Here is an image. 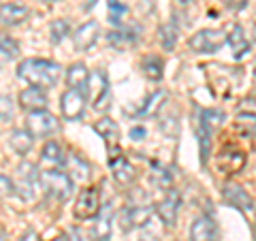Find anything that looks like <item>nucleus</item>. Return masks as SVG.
Wrapping results in <instances>:
<instances>
[{"instance_id": "23", "label": "nucleus", "mask_w": 256, "mask_h": 241, "mask_svg": "<svg viewBox=\"0 0 256 241\" xmlns=\"http://www.w3.org/2000/svg\"><path fill=\"white\" fill-rule=\"evenodd\" d=\"M212 134L214 130L207 126L203 120H198V126H196V141H198V154H201V164L205 166L207 160H210L212 154Z\"/></svg>"}, {"instance_id": "40", "label": "nucleus", "mask_w": 256, "mask_h": 241, "mask_svg": "<svg viewBox=\"0 0 256 241\" xmlns=\"http://www.w3.org/2000/svg\"><path fill=\"white\" fill-rule=\"evenodd\" d=\"M52 241H70V239H68L66 235H58V237H54Z\"/></svg>"}, {"instance_id": "30", "label": "nucleus", "mask_w": 256, "mask_h": 241, "mask_svg": "<svg viewBox=\"0 0 256 241\" xmlns=\"http://www.w3.org/2000/svg\"><path fill=\"white\" fill-rule=\"evenodd\" d=\"M109 22L114 24V26H122V20H124V15L128 13V6L122 4L120 0H109Z\"/></svg>"}, {"instance_id": "32", "label": "nucleus", "mask_w": 256, "mask_h": 241, "mask_svg": "<svg viewBox=\"0 0 256 241\" xmlns=\"http://www.w3.org/2000/svg\"><path fill=\"white\" fill-rule=\"evenodd\" d=\"M198 120H203V122L210 126L212 130H216V128H220V126H222V122H224V114H222L220 109H205Z\"/></svg>"}, {"instance_id": "21", "label": "nucleus", "mask_w": 256, "mask_h": 241, "mask_svg": "<svg viewBox=\"0 0 256 241\" xmlns=\"http://www.w3.org/2000/svg\"><path fill=\"white\" fill-rule=\"evenodd\" d=\"M41 162L47 164L50 168H60L66 164V156H64L60 143H56V141L45 143V148L41 152Z\"/></svg>"}, {"instance_id": "13", "label": "nucleus", "mask_w": 256, "mask_h": 241, "mask_svg": "<svg viewBox=\"0 0 256 241\" xmlns=\"http://www.w3.org/2000/svg\"><path fill=\"white\" fill-rule=\"evenodd\" d=\"M30 15V9L26 4L22 2H6L0 6V24L2 26H20V24H24L28 20Z\"/></svg>"}, {"instance_id": "14", "label": "nucleus", "mask_w": 256, "mask_h": 241, "mask_svg": "<svg viewBox=\"0 0 256 241\" xmlns=\"http://www.w3.org/2000/svg\"><path fill=\"white\" fill-rule=\"evenodd\" d=\"M98 34H100V28L96 22H86L84 26H79L73 34V43H75V50L79 52H88L90 47L98 41Z\"/></svg>"}, {"instance_id": "31", "label": "nucleus", "mask_w": 256, "mask_h": 241, "mask_svg": "<svg viewBox=\"0 0 256 241\" xmlns=\"http://www.w3.org/2000/svg\"><path fill=\"white\" fill-rule=\"evenodd\" d=\"M68 22L66 20H56L54 24H52V28H50V34H52V43H62L64 38H66V34H68Z\"/></svg>"}, {"instance_id": "29", "label": "nucleus", "mask_w": 256, "mask_h": 241, "mask_svg": "<svg viewBox=\"0 0 256 241\" xmlns=\"http://www.w3.org/2000/svg\"><path fill=\"white\" fill-rule=\"evenodd\" d=\"M237 128L242 130L246 136H256V116L254 114H239L237 120H235Z\"/></svg>"}, {"instance_id": "41", "label": "nucleus", "mask_w": 256, "mask_h": 241, "mask_svg": "<svg viewBox=\"0 0 256 241\" xmlns=\"http://www.w3.org/2000/svg\"><path fill=\"white\" fill-rule=\"evenodd\" d=\"M92 4H96V0H88V4H86V9H90Z\"/></svg>"}, {"instance_id": "7", "label": "nucleus", "mask_w": 256, "mask_h": 241, "mask_svg": "<svg viewBox=\"0 0 256 241\" xmlns=\"http://www.w3.org/2000/svg\"><path fill=\"white\" fill-rule=\"evenodd\" d=\"M60 111H62V118L68 120V122L82 120L86 111V92L68 88L60 98Z\"/></svg>"}, {"instance_id": "2", "label": "nucleus", "mask_w": 256, "mask_h": 241, "mask_svg": "<svg viewBox=\"0 0 256 241\" xmlns=\"http://www.w3.org/2000/svg\"><path fill=\"white\" fill-rule=\"evenodd\" d=\"M38 184L45 190V194H50L56 200H68L75 190L73 180L60 168H45L43 173H38Z\"/></svg>"}, {"instance_id": "17", "label": "nucleus", "mask_w": 256, "mask_h": 241, "mask_svg": "<svg viewBox=\"0 0 256 241\" xmlns=\"http://www.w3.org/2000/svg\"><path fill=\"white\" fill-rule=\"evenodd\" d=\"M94 132L98 136H102V141L109 146V150L120 148L118 146V143H120V126L116 124V120H111V118L98 120V122L94 124Z\"/></svg>"}, {"instance_id": "19", "label": "nucleus", "mask_w": 256, "mask_h": 241, "mask_svg": "<svg viewBox=\"0 0 256 241\" xmlns=\"http://www.w3.org/2000/svg\"><path fill=\"white\" fill-rule=\"evenodd\" d=\"M226 43L230 45V52H233V58L235 60H242L244 56L250 52V43H248V36L244 28L239 26V24H235L233 28H230V32L226 34Z\"/></svg>"}, {"instance_id": "37", "label": "nucleus", "mask_w": 256, "mask_h": 241, "mask_svg": "<svg viewBox=\"0 0 256 241\" xmlns=\"http://www.w3.org/2000/svg\"><path fill=\"white\" fill-rule=\"evenodd\" d=\"M146 128H141V126H137V128H132V130H130V136H132V139L134 141H141V139H146Z\"/></svg>"}, {"instance_id": "45", "label": "nucleus", "mask_w": 256, "mask_h": 241, "mask_svg": "<svg viewBox=\"0 0 256 241\" xmlns=\"http://www.w3.org/2000/svg\"><path fill=\"white\" fill-rule=\"evenodd\" d=\"M254 73H256V70H254Z\"/></svg>"}, {"instance_id": "8", "label": "nucleus", "mask_w": 256, "mask_h": 241, "mask_svg": "<svg viewBox=\"0 0 256 241\" xmlns=\"http://www.w3.org/2000/svg\"><path fill=\"white\" fill-rule=\"evenodd\" d=\"M100 210V194H98V188H84L79 192V198H77V205H75V218L77 220H92L96 214Z\"/></svg>"}, {"instance_id": "12", "label": "nucleus", "mask_w": 256, "mask_h": 241, "mask_svg": "<svg viewBox=\"0 0 256 241\" xmlns=\"http://www.w3.org/2000/svg\"><path fill=\"white\" fill-rule=\"evenodd\" d=\"M94 224L90 235L94 241H109L111 239V220H114V207L111 203H107L105 207H100L98 214L94 216Z\"/></svg>"}, {"instance_id": "26", "label": "nucleus", "mask_w": 256, "mask_h": 241, "mask_svg": "<svg viewBox=\"0 0 256 241\" xmlns=\"http://www.w3.org/2000/svg\"><path fill=\"white\" fill-rule=\"evenodd\" d=\"M141 70L148 79H152V82H160L164 75V64L158 56H148V58L141 62Z\"/></svg>"}, {"instance_id": "18", "label": "nucleus", "mask_w": 256, "mask_h": 241, "mask_svg": "<svg viewBox=\"0 0 256 241\" xmlns=\"http://www.w3.org/2000/svg\"><path fill=\"white\" fill-rule=\"evenodd\" d=\"M216 237V222L207 216L194 218L190 226V241H214Z\"/></svg>"}, {"instance_id": "35", "label": "nucleus", "mask_w": 256, "mask_h": 241, "mask_svg": "<svg viewBox=\"0 0 256 241\" xmlns=\"http://www.w3.org/2000/svg\"><path fill=\"white\" fill-rule=\"evenodd\" d=\"M15 188H13V180H9L6 175H0V196H9L13 194Z\"/></svg>"}, {"instance_id": "22", "label": "nucleus", "mask_w": 256, "mask_h": 241, "mask_svg": "<svg viewBox=\"0 0 256 241\" xmlns=\"http://www.w3.org/2000/svg\"><path fill=\"white\" fill-rule=\"evenodd\" d=\"M32 143H34V136H32L26 128H15V130L9 134V146L13 148L15 154L26 156L32 150Z\"/></svg>"}, {"instance_id": "5", "label": "nucleus", "mask_w": 256, "mask_h": 241, "mask_svg": "<svg viewBox=\"0 0 256 241\" xmlns=\"http://www.w3.org/2000/svg\"><path fill=\"white\" fill-rule=\"evenodd\" d=\"M24 128L36 139V136H50L54 132H58L60 124H58V120L45 109V111H30Z\"/></svg>"}, {"instance_id": "27", "label": "nucleus", "mask_w": 256, "mask_h": 241, "mask_svg": "<svg viewBox=\"0 0 256 241\" xmlns=\"http://www.w3.org/2000/svg\"><path fill=\"white\" fill-rule=\"evenodd\" d=\"M111 100H114V96H111V88H109V84H107L105 73H102L98 92H96V96H94V109H96V111H107V109L111 107Z\"/></svg>"}, {"instance_id": "34", "label": "nucleus", "mask_w": 256, "mask_h": 241, "mask_svg": "<svg viewBox=\"0 0 256 241\" xmlns=\"http://www.w3.org/2000/svg\"><path fill=\"white\" fill-rule=\"evenodd\" d=\"M152 168H154V171H152V178H154V182L158 184V186H166V184H169V173L164 171V168H160L156 162H152Z\"/></svg>"}, {"instance_id": "6", "label": "nucleus", "mask_w": 256, "mask_h": 241, "mask_svg": "<svg viewBox=\"0 0 256 241\" xmlns=\"http://www.w3.org/2000/svg\"><path fill=\"white\" fill-rule=\"evenodd\" d=\"M152 212L154 207L150 205H132V207H124L118 216V222H120V228L124 232H130L139 226H146L152 218Z\"/></svg>"}, {"instance_id": "38", "label": "nucleus", "mask_w": 256, "mask_h": 241, "mask_svg": "<svg viewBox=\"0 0 256 241\" xmlns=\"http://www.w3.org/2000/svg\"><path fill=\"white\" fill-rule=\"evenodd\" d=\"M173 2L178 4V6H182V9H184V6H190L192 2H194V0H173Z\"/></svg>"}, {"instance_id": "16", "label": "nucleus", "mask_w": 256, "mask_h": 241, "mask_svg": "<svg viewBox=\"0 0 256 241\" xmlns=\"http://www.w3.org/2000/svg\"><path fill=\"white\" fill-rule=\"evenodd\" d=\"M139 32H141L139 26H130V28L118 26L116 30H111L109 34H107V41H109V45H114L116 50H124V47L132 45V43H137Z\"/></svg>"}, {"instance_id": "42", "label": "nucleus", "mask_w": 256, "mask_h": 241, "mask_svg": "<svg viewBox=\"0 0 256 241\" xmlns=\"http://www.w3.org/2000/svg\"><path fill=\"white\" fill-rule=\"evenodd\" d=\"M38 2H58V0H38Z\"/></svg>"}, {"instance_id": "36", "label": "nucleus", "mask_w": 256, "mask_h": 241, "mask_svg": "<svg viewBox=\"0 0 256 241\" xmlns=\"http://www.w3.org/2000/svg\"><path fill=\"white\" fill-rule=\"evenodd\" d=\"M224 4H226L230 11H242L248 4V0H224Z\"/></svg>"}, {"instance_id": "39", "label": "nucleus", "mask_w": 256, "mask_h": 241, "mask_svg": "<svg viewBox=\"0 0 256 241\" xmlns=\"http://www.w3.org/2000/svg\"><path fill=\"white\" fill-rule=\"evenodd\" d=\"M22 241H36V235H34V232H32V230H28L26 235L22 237Z\"/></svg>"}, {"instance_id": "25", "label": "nucleus", "mask_w": 256, "mask_h": 241, "mask_svg": "<svg viewBox=\"0 0 256 241\" xmlns=\"http://www.w3.org/2000/svg\"><path fill=\"white\" fill-rule=\"evenodd\" d=\"M244 164H246L244 152H230V154H222L218 158V166L222 173H237L244 168Z\"/></svg>"}, {"instance_id": "43", "label": "nucleus", "mask_w": 256, "mask_h": 241, "mask_svg": "<svg viewBox=\"0 0 256 241\" xmlns=\"http://www.w3.org/2000/svg\"><path fill=\"white\" fill-rule=\"evenodd\" d=\"M254 237H256V222H254Z\"/></svg>"}, {"instance_id": "33", "label": "nucleus", "mask_w": 256, "mask_h": 241, "mask_svg": "<svg viewBox=\"0 0 256 241\" xmlns=\"http://www.w3.org/2000/svg\"><path fill=\"white\" fill-rule=\"evenodd\" d=\"M13 114H15V107H13L11 96L0 94V122H9Z\"/></svg>"}, {"instance_id": "10", "label": "nucleus", "mask_w": 256, "mask_h": 241, "mask_svg": "<svg viewBox=\"0 0 256 241\" xmlns=\"http://www.w3.org/2000/svg\"><path fill=\"white\" fill-rule=\"evenodd\" d=\"M222 196L226 200V205L235 207V210H239L242 214H248L254 210V198L248 194L242 186H237V184H226V186L222 188Z\"/></svg>"}, {"instance_id": "44", "label": "nucleus", "mask_w": 256, "mask_h": 241, "mask_svg": "<svg viewBox=\"0 0 256 241\" xmlns=\"http://www.w3.org/2000/svg\"><path fill=\"white\" fill-rule=\"evenodd\" d=\"M0 241H6V239H4V237H2V235H0Z\"/></svg>"}, {"instance_id": "1", "label": "nucleus", "mask_w": 256, "mask_h": 241, "mask_svg": "<svg viewBox=\"0 0 256 241\" xmlns=\"http://www.w3.org/2000/svg\"><path fill=\"white\" fill-rule=\"evenodd\" d=\"M62 68L60 64H56L52 60H43V58H28L20 62L18 66V77L22 82H26L32 88H54L60 82Z\"/></svg>"}, {"instance_id": "28", "label": "nucleus", "mask_w": 256, "mask_h": 241, "mask_svg": "<svg viewBox=\"0 0 256 241\" xmlns=\"http://www.w3.org/2000/svg\"><path fill=\"white\" fill-rule=\"evenodd\" d=\"M158 36H160V45H162V50L164 52H173L175 41H178V26H175V24H164V26H160Z\"/></svg>"}, {"instance_id": "11", "label": "nucleus", "mask_w": 256, "mask_h": 241, "mask_svg": "<svg viewBox=\"0 0 256 241\" xmlns=\"http://www.w3.org/2000/svg\"><path fill=\"white\" fill-rule=\"evenodd\" d=\"M158 218L162 220V224L166 228H173L175 222H178V212H180V194L173 188L166 192V196L160 200V203L154 207Z\"/></svg>"}, {"instance_id": "15", "label": "nucleus", "mask_w": 256, "mask_h": 241, "mask_svg": "<svg viewBox=\"0 0 256 241\" xmlns=\"http://www.w3.org/2000/svg\"><path fill=\"white\" fill-rule=\"evenodd\" d=\"M47 94L43 88H26L24 92H20V105L30 114V111H45L47 109Z\"/></svg>"}, {"instance_id": "3", "label": "nucleus", "mask_w": 256, "mask_h": 241, "mask_svg": "<svg viewBox=\"0 0 256 241\" xmlns=\"http://www.w3.org/2000/svg\"><path fill=\"white\" fill-rule=\"evenodd\" d=\"M224 43H226V34L222 30H198L188 41L194 54H216L222 50Z\"/></svg>"}, {"instance_id": "24", "label": "nucleus", "mask_w": 256, "mask_h": 241, "mask_svg": "<svg viewBox=\"0 0 256 241\" xmlns=\"http://www.w3.org/2000/svg\"><path fill=\"white\" fill-rule=\"evenodd\" d=\"M20 56V45L9 34H0V68H4Z\"/></svg>"}, {"instance_id": "4", "label": "nucleus", "mask_w": 256, "mask_h": 241, "mask_svg": "<svg viewBox=\"0 0 256 241\" xmlns=\"http://www.w3.org/2000/svg\"><path fill=\"white\" fill-rule=\"evenodd\" d=\"M38 186V171L34 164L30 162H22L15 171V180H13V188L15 192L24 198V200H30L34 190Z\"/></svg>"}, {"instance_id": "9", "label": "nucleus", "mask_w": 256, "mask_h": 241, "mask_svg": "<svg viewBox=\"0 0 256 241\" xmlns=\"http://www.w3.org/2000/svg\"><path fill=\"white\" fill-rule=\"evenodd\" d=\"M109 166H111V173H114V180L122 186H128L132 184L137 173H134V166L128 162V158L120 152V148L109 150Z\"/></svg>"}, {"instance_id": "20", "label": "nucleus", "mask_w": 256, "mask_h": 241, "mask_svg": "<svg viewBox=\"0 0 256 241\" xmlns=\"http://www.w3.org/2000/svg\"><path fill=\"white\" fill-rule=\"evenodd\" d=\"M66 84H68V88H73V90L88 92V86H90V73H88L86 64H82V62L70 64L68 70H66Z\"/></svg>"}]
</instances>
